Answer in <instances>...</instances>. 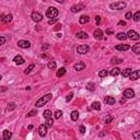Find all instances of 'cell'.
Listing matches in <instances>:
<instances>
[{
  "instance_id": "cell-38",
  "label": "cell",
  "mask_w": 140,
  "mask_h": 140,
  "mask_svg": "<svg viewBox=\"0 0 140 140\" xmlns=\"http://www.w3.org/2000/svg\"><path fill=\"white\" fill-rule=\"evenodd\" d=\"M133 138H135V140H140V131H136V133H133Z\"/></svg>"
},
{
  "instance_id": "cell-39",
  "label": "cell",
  "mask_w": 140,
  "mask_h": 140,
  "mask_svg": "<svg viewBox=\"0 0 140 140\" xmlns=\"http://www.w3.org/2000/svg\"><path fill=\"white\" fill-rule=\"evenodd\" d=\"M36 114H37V113H36V111H35V109H33V111L30 112V113L26 115V116H27V117H33V116H35Z\"/></svg>"
},
{
  "instance_id": "cell-10",
  "label": "cell",
  "mask_w": 140,
  "mask_h": 140,
  "mask_svg": "<svg viewBox=\"0 0 140 140\" xmlns=\"http://www.w3.org/2000/svg\"><path fill=\"white\" fill-rule=\"evenodd\" d=\"M82 9H84V5H82V3H78V5H73L71 7V12H73V13H76V12H79L81 11Z\"/></svg>"
},
{
  "instance_id": "cell-9",
  "label": "cell",
  "mask_w": 140,
  "mask_h": 140,
  "mask_svg": "<svg viewBox=\"0 0 140 140\" xmlns=\"http://www.w3.org/2000/svg\"><path fill=\"white\" fill-rule=\"evenodd\" d=\"M124 96H125L126 99H131V97L135 96V91H133V89H126V90L124 91Z\"/></svg>"
},
{
  "instance_id": "cell-3",
  "label": "cell",
  "mask_w": 140,
  "mask_h": 140,
  "mask_svg": "<svg viewBox=\"0 0 140 140\" xmlns=\"http://www.w3.org/2000/svg\"><path fill=\"white\" fill-rule=\"evenodd\" d=\"M126 2H124V1H116V2L114 3H111L109 5V8H111L112 10H121L124 9V8H126Z\"/></svg>"
},
{
  "instance_id": "cell-22",
  "label": "cell",
  "mask_w": 140,
  "mask_h": 140,
  "mask_svg": "<svg viewBox=\"0 0 140 140\" xmlns=\"http://www.w3.org/2000/svg\"><path fill=\"white\" fill-rule=\"evenodd\" d=\"M65 73H66V68H65V67H62V68H60V69H58V70H57L56 76H57L58 78H61L62 76H65Z\"/></svg>"
},
{
  "instance_id": "cell-41",
  "label": "cell",
  "mask_w": 140,
  "mask_h": 140,
  "mask_svg": "<svg viewBox=\"0 0 140 140\" xmlns=\"http://www.w3.org/2000/svg\"><path fill=\"white\" fill-rule=\"evenodd\" d=\"M95 22H96V25H100L101 24V17L100 15H96V17H95Z\"/></svg>"
},
{
  "instance_id": "cell-31",
  "label": "cell",
  "mask_w": 140,
  "mask_h": 140,
  "mask_svg": "<svg viewBox=\"0 0 140 140\" xmlns=\"http://www.w3.org/2000/svg\"><path fill=\"white\" fill-rule=\"evenodd\" d=\"M15 107H17V104H15L14 102H11L8 104V111L11 112V111H13V109H15Z\"/></svg>"
},
{
  "instance_id": "cell-15",
  "label": "cell",
  "mask_w": 140,
  "mask_h": 140,
  "mask_svg": "<svg viewBox=\"0 0 140 140\" xmlns=\"http://www.w3.org/2000/svg\"><path fill=\"white\" fill-rule=\"evenodd\" d=\"M139 76H140V72L139 70H133V72L130 73V76H129V78H130V80L135 81L137 80V79H139Z\"/></svg>"
},
{
  "instance_id": "cell-11",
  "label": "cell",
  "mask_w": 140,
  "mask_h": 140,
  "mask_svg": "<svg viewBox=\"0 0 140 140\" xmlns=\"http://www.w3.org/2000/svg\"><path fill=\"white\" fill-rule=\"evenodd\" d=\"M93 35H94V38L95 40H102L103 38V35H104V34H103V31L102 30H100V29H97V30H95L94 32H93Z\"/></svg>"
},
{
  "instance_id": "cell-47",
  "label": "cell",
  "mask_w": 140,
  "mask_h": 140,
  "mask_svg": "<svg viewBox=\"0 0 140 140\" xmlns=\"http://www.w3.org/2000/svg\"><path fill=\"white\" fill-rule=\"evenodd\" d=\"M118 25L119 26H126V22L125 21H119L118 22Z\"/></svg>"
},
{
  "instance_id": "cell-33",
  "label": "cell",
  "mask_w": 140,
  "mask_h": 140,
  "mask_svg": "<svg viewBox=\"0 0 140 140\" xmlns=\"http://www.w3.org/2000/svg\"><path fill=\"white\" fill-rule=\"evenodd\" d=\"M133 19L135 20L136 22H138L140 20V11H137L135 14H133Z\"/></svg>"
},
{
  "instance_id": "cell-7",
  "label": "cell",
  "mask_w": 140,
  "mask_h": 140,
  "mask_svg": "<svg viewBox=\"0 0 140 140\" xmlns=\"http://www.w3.org/2000/svg\"><path fill=\"white\" fill-rule=\"evenodd\" d=\"M18 46L21 48H30L31 47V43L29 40H21L18 42Z\"/></svg>"
},
{
  "instance_id": "cell-23",
  "label": "cell",
  "mask_w": 140,
  "mask_h": 140,
  "mask_svg": "<svg viewBox=\"0 0 140 140\" xmlns=\"http://www.w3.org/2000/svg\"><path fill=\"white\" fill-rule=\"evenodd\" d=\"M70 116H71V119L73 121L78 120V118H79V112L78 111H72L71 114H70Z\"/></svg>"
},
{
  "instance_id": "cell-45",
  "label": "cell",
  "mask_w": 140,
  "mask_h": 140,
  "mask_svg": "<svg viewBox=\"0 0 140 140\" xmlns=\"http://www.w3.org/2000/svg\"><path fill=\"white\" fill-rule=\"evenodd\" d=\"M56 22H57V19H52V20H49V21H48V24H49V25H52V24H55Z\"/></svg>"
},
{
  "instance_id": "cell-12",
  "label": "cell",
  "mask_w": 140,
  "mask_h": 140,
  "mask_svg": "<svg viewBox=\"0 0 140 140\" xmlns=\"http://www.w3.org/2000/svg\"><path fill=\"white\" fill-rule=\"evenodd\" d=\"M73 67H74V70H77V71H81V70H83V69H86L87 65L84 64V62L79 61L78 64H76Z\"/></svg>"
},
{
  "instance_id": "cell-32",
  "label": "cell",
  "mask_w": 140,
  "mask_h": 140,
  "mask_svg": "<svg viewBox=\"0 0 140 140\" xmlns=\"http://www.w3.org/2000/svg\"><path fill=\"white\" fill-rule=\"evenodd\" d=\"M111 62L113 65H116V64H121V62H123V59H120V58H113V59L111 60Z\"/></svg>"
},
{
  "instance_id": "cell-2",
  "label": "cell",
  "mask_w": 140,
  "mask_h": 140,
  "mask_svg": "<svg viewBox=\"0 0 140 140\" xmlns=\"http://www.w3.org/2000/svg\"><path fill=\"white\" fill-rule=\"evenodd\" d=\"M57 15H58V10L55 7H49L47 9V11H46V17L49 18V20L57 19Z\"/></svg>"
},
{
  "instance_id": "cell-17",
  "label": "cell",
  "mask_w": 140,
  "mask_h": 140,
  "mask_svg": "<svg viewBox=\"0 0 140 140\" xmlns=\"http://www.w3.org/2000/svg\"><path fill=\"white\" fill-rule=\"evenodd\" d=\"M104 102L107 105H114L115 104V99L112 96H105L104 97Z\"/></svg>"
},
{
  "instance_id": "cell-21",
  "label": "cell",
  "mask_w": 140,
  "mask_h": 140,
  "mask_svg": "<svg viewBox=\"0 0 140 140\" xmlns=\"http://www.w3.org/2000/svg\"><path fill=\"white\" fill-rule=\"evenodd\" d=\"M77 37L81 38V40H87V38L89 37V35L86 32H78V33H77Z\"/></svg>"
},
{
  "instance_id": "cell-48",
  "label": "cell",
  "mask_w": 140,
  "mask_h": 140,
  "mask_svg": "<svg viewBox=\"0 0 140 140\" xmlns=\"http://www.w3.org/2000/svg\"><path fill=\"white\" fill-rule=\"evenodd\" d=\"M111 120H112V117H111V116H108L106 119H105V123L108 124V123H111Z\"/></svg>"
},
{
  "instance_id": "cell-29",
  "label": "cell",
  "mask_w": 140,
  "mask_h": 140,
  "mask_svg": "<svg viewBox=\"0 0 140 140\" xmlns=\"http://www.w3.org/2000/svg\"><path fill=\"white\" fill-rule=\"evenodd\" d=\"M34 68H35V65H34V64H31L29 67H27V68L25 69V70H24V73H25V74H29Z\"/></svg>"
},
{
  "instance_id": "cell-51",
  "label": "cell",
  "mask_w": 140,
  "mask_h": 140,
  "mask_svg": "<svg viewBox=\"0 0 140 140\" xmlns=\"http://www.w3.org/2000/svg\"><path fill=\"white\" fill-rule=\"evenodd\" d=\"M106 34H113V31H111V30H106Z\"/></svg>"
},
{
  "instance_id": "cell-28",
  "label": "cell",
  "mask_w": 140,
  "mask_h": 140,
  "mask_svg": "<svg viewBox=\"0 0 140 140\" xmlns=\"http://www.w3.org/2000/svg\"><path fill=\"white\" fill-rule=\"evenodd\" d=\"M116 37L118 38L119 40H127V36H126V33H124V32H120V33H118L116 35Z\"/></svg>"
},
{
  "instance_id": "cell-26",
  "label": "cell",
  "mask_w": 140,
  "mask_h": 140,
  "mask_svg": "<svg viewBox=\"0 0 140 140\" xmlns=\"http://www.w3.org/2000/svg\"><path fill=\"white\" fill-rule=\"evenodd\" d=\"M43 115H44V118H46V119L53 118V113L49 111V109H46V111L43 113Z\"/></svg>"
},
{
  "instance_id": "cell-6",
  "label": "cell",
  "mask_w": 140,
  "mask_h": 140,
  "mask_svg": "<svg viewBox=\"0 0 140 140\" xmlns=\"http://www.w3.org/2000/svg\"><path fill=\"white\" fill-rule=\"evenodd\" d=\"M31 18H32V20L33 21H35V22H40L42 20H43V15L40 14V12H36V11H34V12H32V14H31Z\"/></svg>"
},
{
  "instance_id": "cell-34",
  "label": "cell",
  "mask_w": 140,
  "mask_h": 140,
  "mask_svg": "<svg viewBox=\"0 0 140 140\" xmlns=\"http://www.w3.org/2000/svg\"><path fill=\"white\" fill-rule=\"evenodd\" d=\"M54 116H55V118H56V119H59L60 117L62 116V112L61 111H56V112H55V114H54Z\"/></svg>"
},
{
  "instance_id": "cell-49",
  "label": "cell",
  "mask_w": 140,
  "mask_h": 140,
  "mask_svg": "<svg viewBox=\"0 0 140 140\" xmlns=\"http://www.w3.org/2000/svg\"><path fill=\"white\" fill-rule=\"evenodd\" d=\"M48 48H49V45H43V46H42V50L48 49Z\"/></svg>"
},
{
  "instance_id": "cell-37",
  "label": "cell",
  "mask_w": 140,
  "mask_h": 140,
  "mask_svg": "<svg viewBox=\"0 0 140 140\" xmlns=\"http://www.w3.org/2000/svg\"><path fill=\"white\" fill-rule=\"evenodd\" d=\"M107 74H108V72H107L106 70H101V71L99 72V76H100L101 78H104V77H106Z\"/></svg>"
},
{
  "instance_id": "cell-52",
  "label": "cell",
  "mask_w": 140,
  "mask_h": 140,
  "mask_svg": "<svg viewBox=\"0 0 140 140\" xmlns=\"http://www.w3.org/2000/svg\"><path fill=\"white\" fill-rule=\"evenodd\" d=\"M27 128H29V130H31V129H33V125H30L29 127H27Z\"/></svg>"
},
{
  "instance_id": "cell-27",
  "label": "cell",
  "mask_w": 140,
  "mask_h": 140,
  "mask_svg": "<svg viewBox=\"0 0 140 140\" xmlns=\"http://www.w3.org/2000/svg\"><path fill=\"white\" fill-rule=\"evenodd\" d=\"M131 49H133V52L135 53L136 55H139L140 54V45H139V44H136V45H133V47H131Z\"/></svg>"
},
{
  "instance_id": "cell-50",
  "label": "cell",
  "mask_w": 140,
  "mask_h": 140,
  "mask_svg": "<svg viewBox=\"0 0 140 140\" xmlns=\"http://www.w3.org/2000/svg\"><path fill=\"white\" fill-rule=\"evenodd\" d=\"M104 135H105V133H104V131H101V133H99V137H103V136H104Z\"/></svg>"
},
{
  "instance_id": "cell-36",
  "label": "cell",
  "mask_w": 140,
  "mask_h": 140,
  "mask_svg": "<svg viewBox=\"0 0 140 140\" xmlns=\"http://www.w3.org/2000/svg\"><path fill=\"white\" fill-rule=\"evenodd\" d=\"M53 124H54V120H53V118H49V119H46V127H52Z\"/></svg>"
},
{
  "instance_id": "cell-40",
  "label": "cell",
  "mask_w": 140,
  "mask_h": 140,
  "mask_svg": "<svg viewBox=\"0 0 140 140\" xmlns=\"http://www.w3.org/2000/svg\"><path fill=\"white\" fill-rule=\"evenodd\" d=\"M125 18L127 20H131V18H133V13H131V12H127V13L125 14Z\"/></svg>"
},
{
  "instance_id": "cell-46",
  "label": "cell",
  "mask_w": 140,
  "mask_h": 140,
  "mask_svg": "<svg viewBox=\"0 0 140 140\" xmlns=\"http://www.w3.org/2000/svg\"><path fill=\"white\" fill-rule=\"evenodd\" d=\"M61 29V24H57L56 25V27H54V31H58V30Z\"/></svg>"
},
{
  "instance_id": "cell-25",
  "label": "cell",
  "mask_w": 140,
  "mask_h": 140,
  "mask_svg": "<svg viewBox=\"0 0 140 140\" xmlns=\"http://www.w3.org/2000/svg\"><path fill=\"white\" fill-rule=\"evenodd\" d=\"M11 136H12V133H11V131H9V130H3V140H9L10 138H11Z\"/></svg>"
},
{
  "instance_id": "cell-14",
  "label": "cell",
  "mask_w": 140,
  "mask_h": 140,
  "mask_svg": "<svg viewBox=\"0 0 140 140\" xmlns=\"http://www.w3.org/2000/svg\"><path fill=\"white\" fill-rule=\"evenodd\" d=\"M115 48H116L117 50H120V52H126V50H128L129 48H130V46L129 45H126V44H119V45H116L115 46Z\"/></svg>"
},
{
  "instance_id": "cell-4",
  "label": "cell",
  "mask_w": 140,
  "mask_h": 140,
  "mask_svg": "<svg viewBox=\"0 0 140 140\" xmlns=\"http://www.w3.org/2000/svg\"><path fill=\"white\" fill-rule=\"evenodd\" d=\"M126 36H127V38H129V40H138L140 38L139 34H138L136 31H133V30H130V31H128V33L126 34Z\"/></svg>"
},
{
  "instance_id": "cell-43",
  "label": "cell",
  "mask_w": 140,
  "mask_h": 140,
  "mask_svg": "<svg viewBox=\"0 0 140 140\" xmlns=\"http://www.w3.org/2000/svg\"><path fill=\"white\" fill-rule=\"evenodd\" d=\"M72 96H73V93H70V94L67 95V97H66V101H67V102H69V101L71 100Z\"/></svg>"
},
{
  "instance_id": "cell-1",
  "label": "cell",
  "mask_w": 140,
  "mask_h": 140,
  "mask_svg": "<svg viewBox=\"0 0 140 140\" xmlns=\"http://www.w3.org/2000/svg\"><path fill=\"white\" fill-rule=\"evenodd\" d=\"M52 97H53V95L50 94V93H48V94H46V95H44V96L40 97V99H38V100L35 102V106L36 107H42V106H44L46 103L49 102V101L52 100Z\"/></svg>"
},
{
  "instance_id": "cell-13",
  "label": "cell",
  "mask_w": 140,
  "mask_h": 140,
  "mask_svg": "<svg viewBox=\"0 0 140 140\" xmlns=\"http://www.w3.org/2000/svg\"><path fill=\"white\" fill-rule=\"evenodd\" d=\"M11 20H12V14H11V13L6 14V15H2V18H1V22H2L3 24H7V23H9V22H11Z\"/></svg>"
},
{
  "instance_id": "cell-30",
  "label": "cell",
  "mask_w": 140,
  "mask_h": 140,
  "mask_svg": "<svg viewBox=\"0 0 140 140\" xmlns=\"http://www.w3.org/2000/svg\"><path fill=\"white\" fill-rule=\"evenodd\" d=\"M47 67H48V69H50V70H55V69H56V62L55 61H48Z\"/></svg>"
},
{
  "instance_id": "cell-5",
  "label": "cell",
  "mask_w": 140,
  "mask_h": 140,
  "mask_svg": "<svg viewBox=\"0 0 140 140\" xmlns=\"http://www.w3.org/2000/svg\"><path fill=\"white\" fill-rule=\"evenodd\" d=\"M89 50H90V47L88 45H80L77 47V53L80 55L87 54V53H89Z\"/></svg>"
},
{
  "instance_id": "cell-8",
  "label": "cell",
  "mask_w": 140,
  "mask_h": 140,
  "mask_svg": "<svg viewBox=\"0 0 140 140\" xmlns=\"http://www.w3.org/2000/svg\"><path fill=\"white\" fill-rule=\"evenodd\" d=\"M38 133H40V137H45L46 135H47V127H46V125H40V127H38Z\"/></svg>"
},
{
  "instance_id": "cell-42",
  "label": "cell",
  "mask_w": 140,
  "mask_h": 140,
  "mask_svg": "<svg viewBox=\"0 0 140 140\" xmlns=\"http://www.w3.org/2000/svg\"><path fill=\"white\" fill-rule=\"evenodd\" d=\"M6 43V38L3 36H0V46H2Z\"/></svg>"
},
{
  "instance_id": "cell-44",
  "label": "cell",
  "mask_w": 140,
  "mask_h": 140,
  "mask_svg": "<svg viewBox=\"0 0 140 140\" xmlns=\"http://www.w3.org/2000/svg\"><path fill=\"white\" fill-rule=\"evenodd\" d=\"M79 130H80V133L83 135V133H86V127H84V126H80V128H79Z\"/></svg>"
},
{
  "instance_id": "cell-16",
  "label": "cell",
  "mask_w": 140,
  "mask_h": 140,
  "mask_svg": "<svg viewBox=\"0 0 140 140\" xmlns=\"http://www.w3.org/2000/svg\"><path fill=\"white\" fill-rule=\"evenodd\" d=\"M13 61H14L15 65H23L24 64V59L22 58V56H20V55H17V56L13 58Z\"/></svg>"
},
{
  "instance_id": "cell-24",
  "label": "cell",
  "mask_w": 140,
  "mask_h": 140,
  "mask_svg": "<svg viewBox=\"0 0 140 140\" xmlns=\"http://www.w3.org/2000/svg\"><path fill=\"white\" fill-rule=\"evenodd\" d=\"M91 108L94 109V111H100V109H101V104H100V102H93L92 105H91Z\"/></svg>"
},
{
  "instance_id": "cell-53",
  "label": "cell",
  "mask_w": 140,
  "mask_h": 140,
  "mask_svg": "<svg viewBox=\"0 0 140 140\" xmlns=\"http://www.w3.org/2000/svg\"><path fill=\"white\" fill-rule=\"evenodd\" d=\"M1 79H2V77H1V76H0V80H1Z\"/></svg>"
},
{
  "instance_id": "cell-35",
  "label": "cell",
  "mask_w": 140,
  "mask_h": 140,
  "mask_svg": "<svg viewBox=\"0 0 140 140\" xmlns=\"http://www.w3.org/2000/svg\"><path fill=\"white\" fill-rule=\"evenodd\" d=\"M94 88H95V84L93 82H90V83H88V84H87V89H88V90H90V91H93V90H94Z\"/></svg>"
},
{
  "instance_id": "cell-20",
  "label": "cell",
  "mask_w": 140,
  "mask_h": 140,
  "mask_svg": "<svg viewBox=\"0 0 140 140\" xmlns=\"http://www.w3.org/2000/svg\"><path fill=\"white\" fill-rule=\"evenodd\" d=\"M133 72V70H131L130 68H126L125 70H123V72H120L121 73V76L123 77H125V78H127V77H129L130 76V73Z\"/></svg>"
},
{
  "instance_id": "cell-19",
  "label": "cell",
  "mask_w": 140,
  "mask_h": 140,
  "mask_svg": "<svg viewBox=\"0 0 140 140\" xmlns=\"http://www.w3.org/2000/svg\"><path fill=\"white\" fill-rule=\"evenodd\" d=\"M89 21H90V18H89L88 15H81L80 19H79V22H80L81 24H86V23H88Z\"/></svg>"
},
{
  "instance_id": "cell-18",
  "label": "cell",
  "mask_w": 140,
  "mask_h": 140,
  "mask_svg": "<svg viewBox=\"0 0 140 140\" xmlns=\"http://www.w3.org/2000/svg\"><path fill=\"white\" fill-rule=\"evenodd\" d=\"M120 69L118 68V67H115V68H113L111 70V72H109V74H111L112 77H116V76H118V74H120Z\"/></svg>"
}]
</instances>
